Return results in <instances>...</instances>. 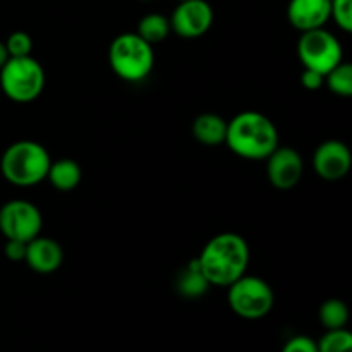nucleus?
Masks as SVG:
<instances>
[{"mask_svg": "<svg viewBox=\"0 0 352 352\" xmlns=\"http://www.w3.org/2000/svg\"><path fill=\"white\" fill-rule=\"evenodd\" d=\"M198 265L210 285L229 287L243 277L250 265V246L236 232H222L205 244Z\"/></svg>", "mask_w": 352, "mask_h": 352, "instance_id": "nucleus-1", "label": "nucleus"}, {"mask_svg": "<svg viewBox=\"0 0 352 352\" xmlns=\"http://www.w3.org/2000/svg\"><path fill=\"white\" fill-rule=\"evenodd\" d=\"M226 144L246 160H265L278 146V133L267 116L246 110L227 122Z\"/></svg>", "mask_w": 352, "mask_h": 352, "instance_id": "nucleus-2", "label": "nucleus"}, {"mask_svg": "<svg viewBox=\"0 0 352 352\" xmlns=\"http://www.w3.org/2000/svg\"><path fill=\"white\" fill-rule=\"evenodd\" d=\"M52 158L47 148L36 141H16L3 151L0 170L10 184L30 188L47 179Z\"/></svg>", "mask_w": 352, "mask_h": 352, "instance_id": "nucleus-3", "label": "nucleus"}, {"mask_svg": "<svg viewBox=\"0 0 352 352\" xmlns=\"http://www.w3.org/2000/svg\"><path fill=\"white\" fill-rule=\"evenodd\" d=\"M109 62L120 79L140 82L146 79L153 69V45L144 41L138 33H122L110 43Z\"/></svg>", "mask_w": 352, "mask_h": 352, "instance_id": "nucleus-4", "label": "nucleus"}, {"mask_svg": "<svg viewBox=\"0 0 352 352\" xmlns=\"http://www.w3.org/2000/svg\"><path fill=\"white\" fill-rule=\"evenodd\" d=\"M0 86L7 98L17 103H30L45 88V71L40 62L28 57H9L0 69Z\"/></svg>", "mask_w": 352, "mask_h": 352, "instance_id": "nucleus-5", "label": "nucleus"}, {"mask_svg": "<svg viewBox=\"0 0 352 352\" xmlns=\"http://www.w3.org/2000/svg\"><path fill=\"white\" fill-rule=\"evenodd\" d=\"M229 306L244 320H260L272 311L275 302L274 289L267 280L253 275L237 278L229 285Z\"/></svg>", "mask_w": 352, "mask_h": 352, "instance_id": "nucleus-6", "label": "nucleus"}, {"mask_svg": "<svg viewBox=\"0 0 352 352\" xmlns=\"http://www.w3.org/2000/svg\"><path fill=\"white\" fill-rule=\"evenodd\" d=\"M298 57L302 67L325 76L344 60L342 45L325 28L305 31L298 41Z\"/></svg>", "mask_w": 352, "mask_h": 352, "instance_id": "nucleus-7", "label": "nucleus"}, {"mask_svg": "<svg viewBox=\"0 0 352 352\" xmlns=\"http://www.w3.org/2000/svg\"><path fill=\"white\" fill-rule=\"evenodd\" d=\"M41 227L40 210L26 199H10L0 208V232L6 239L30 243L40 236Z\"/></svg>", "mask_w": 352, "mask_h": 352, "instance_id": "nucleus-8", "label": "nucleus"}, {"mask_svg": "<svg viewBox=\"0 0 352 352\" xmlns=\"http://www.w3.org/2000/svg\"><path fill=\"white\" fill-rule=\"evenodd\" d=\"M170 21V30L177 36L192 40L199 38L212 28L213 9L206 0H182L177 3Z\"/></svg>", "mask_w": 352, "mask_h": 352, "instance_id": "nucleus-9", "label": "nucleus"}, {"mask_svg": "<svg viewBox=\"0 0 352 352\" xmlns=\"http://www.w3.org/2000/svg\"><path fill=\"white\" fill-rule=\"evenodd\" d=\"M265 160H267L268 181L278 191H289L301 181L305 164L302 157L294 148L278 144Z\"/></svg>", "mask_w": 352, "mask_h": 352, "instance_id": "nucleus-10", "label": "nucleus"}, {"mask_svg": "<svg viewBox=\"0 0 352 352\" xmlns=\"http://www.w3.org/2000/svg\"><path fill=\"white\" fill-rule=\"evenodd\" d=\"M352 155L349 146L339 140L323 141L315 151L313 167L323 181H340L351 170Z\"/></svg>", "mask_w": 352, "mask_h": 352, "instance_id": "nucleus-11", "label": "nucleus"}, {"mask_svg": "<svg viewBox=\"0 0 352 352\" xmlns=\"http://www.w3.org/2000/svg\"><path fill=\"white\" fill-rule=\"evenodd\" d=\"M287 19L294 30L311 31L325 28L330 19V0H291L287 6Z\"/></svg>", "mask_w": 352, "mask_h": 352, "instance_id": "nucleus-12", "label": "nucleus"}, {"mask_svg": "<svg viewBox=\"0 0 352 352\" xmlns=\"http://www.w3.org/2000/svg\"><path fill=\"white\" fill-rule=\"evenodd\" d=\"M24 261L33 272L41 275L54 274L64 261V251L55 239L50 237H34L26 244Z\"/></svg>", "mask_w": 352, "mask_h": 352, "instance_id": "nucleus-13", "label": "nucleus"}, {"mask_svg": "<svg viewBox=\"0 0 352 352\" xmlns=\"http://www.w3.org/2000/svg\"><path fill=\"white\" fill-rule=\"evenodd\" d=\"M227 120L217 113H201L192 122V136L206 146L226 143Z\"/></svg>", "mask_w": 352, "mask_h": 352, "instance_id": "nucleus-14", "label": "nucleus"}, {"mask_svg": "<svg viewBox=\"0 0 352 352\" xmlns=\"http://www.w3.org/2000/svg\"><path fill=\"white\" fill-rule=\"evenodd\" d=\"M81 175L82 172L78 162L71 160V158H60V160L52 162L47 179L57 191L69 192L78 188L81 182Z\"/></svg>", "mask_w": 352, "mask_h": 352, "instance_id": "nucleus-15", "label": "nucleus"}, {"mask_svg": "<svg viewBox=\"0 0 352 352\" xmlns=\"http://www.w3.org/2000/svg\"><path fill=\"white\" fill-rule=\"evenodd\" d=\"M175 287H177L179 294H181L182 298L188 299H198L208 291L210 284L205 278V275H203L196 258L189 261L188 267H186L184 270H181V274L177 275Z\"/></svg>", "mask_w": 352, "mask_h": 352, "instance_id": "nucleus-16", "label": "nucleus"}, {"mask_svg": "<svg viewBox=\"0 0 352 352\" xmlns=\"http://www.w3.org/2000/svg\"><path fill=\"white\" fill-rule=\"evenodd\" d=\"M170 31L172 30L168 17H165L164 14L151 12L141 17L136 33L150 45H157L164 41L170 34Z\"/></svg>", "mask_w": 352, "mask_h": 352, "instance_id": "nucleus-17", "label": "nucleus"}, {"mask_svg": "<svg viewBox=\"0 0 352 352\" xmlns=\"http://www.w3.org/2000/svg\"><path fill=\"white\" fill-rule=\"evenodd\" d=\"M318 318L327 330L346 329L347 322H349V309H347L346 302L340 299H329L320 306Z\"/></svg>", "mask_w": 352, "mask_h": 352, "instance_id": "nucleus-18", "label": "nucleus"}, {"mask_svg": "<svg viewBox=\"0 0 352 352\" xmlns=\"http://www.w3.org/2000/svg\"><path fill=\"white\" fill-rule=\"evenodd\" d=\"M325 82L333 95L349 98L352 96V65L344 60L337 64L325 74Z\"/></svg>", "mask_w": 352, "mask_h": 352, "instance_id": "nucleus-19", "label": "nucleus"}, {"mask_svg": "<svg viewBox=\"0 0 352 352\" xmlns=\"http://www.w3.org/2000/svg\"><path fill=\"white\" fill-rule=\"evenodd\" d=\"M316 346L318 352H352V336L346 329L327 330Z\"/></svg>", "mask_w": 352, "mask_h": 352, "instance_id": "nucleus-20", "label": "nucleus"}, {"mask_svg": "<svg viewBox=\"0 0 352 352\" xmlns=\"http://www.w3.org/2000/svg\"><path fill=\"white\" fill-rule=\"evenodd\" d=\"M3 43H6L9 57H28L33 50V40L24 31H14Z\"/></svg>", "mask_w": 352, "mask_h": 352, "instance_id": "nucleus-21", "label": "nucleus"}, {"mask_svg": "<svg viewBox=\"0 0 352 352\" xmlns=\"http://www.w3.org/2000/svg\"><path fill=\"white\" fill-rule=\"evenodd\" d=\"M330 19L346 33L352 31V0H330Z\"/></svg>", "mask_w": 352, "mask_h": 352, "instance_id": "nucleus-22", "label": "nucleus"}, {"mask_svg": "<svg viewBox=\"0 0 352 352\" xmlns=\"http://www.w3.org/2000/svg\"><path fill=\"white\" fill-rule=\"evenodd\" d=\"M282 352H318V346L311 337L296 336L284 346Z\"/></svg>", "mask_w": 352, "mask_h": 352, "instance_id": "nucleus-23", "label": "nucleus"}, {"mask_svg": "<svg viewBox=\"0 0 352 352\" xmlns=\"http://www.w3.org/2000/svg\"><path fill=\"white\" fill-rule=\"evenodd\" d=\"M301 82L309 91H316V89H320L325 85V76L316 71H311V69H305L301 74Z\"/></svg>", "mask_w": 352, "mask_h": 352, "instance_id": "nucleus-24", "label": "nucleus"}, {"mask_svg": "<svg viewBox=\"0 0 352 352\" xmlns=\"http://www.w3.org/2000/svg\"><path fill=\"white\" fill-rule=\"evenodd\" d=\"M26 244L21 243V241H9L7 239L6 248H3V253L9 258L10 261H24V254H26Z\"/></svg>", "mask_w": 352, "mask_h": 352, "instance_id": "nucleus-25", "label": "nucleus"}, {"mask_svg": "<svg viewBox=\"0 0 352 352\" xmlns=\"http://www.w3.org/2000/svg\"><path fill=\"white\" fill-rule=\"evenodd\" d=\"M7 58H9V54H7L6 43H3V41H0V69H2V65L6 64Z\"/></svg>", "mask_w": 352, "mask_h": 352, "instance_id": "nucleus-26", "label": "nucleus"}, {"mask_svg": "<svg viewBox=\"0 0 352 352\" xmlns=\"http://www.w3.org/2000/svg\"><path fill=\"white\" fill-rule=\"evenodd\" d=\"M140 2H151V0H140Z\"/></svg>", "mask_w": 352, "mask_h": 352, "instance_id": "nucleus-27", "label": "nucleus"}, {"mask_svg": "<svg viewBox=\"0 0 352 352\" xmlns=\"http://www.w3.org/2000/svg\"><path fill=\"white\" fill-rule=\"evenodd\" d=\"M177 2H182V0H177Z\"/></svg>", "mask_w": 352, "mask_h": 352, "instance_id": "nucleus-28", "label": "nucleus"}]
</instances>
